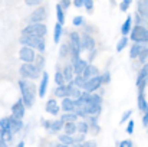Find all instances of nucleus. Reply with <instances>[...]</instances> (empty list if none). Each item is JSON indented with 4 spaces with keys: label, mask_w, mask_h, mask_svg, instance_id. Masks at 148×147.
<instances>
[{
    "label": "nucleus",
    "mask_w": 148,
    "mask_h": 147,
    "mask_svg": "<svg viewBox=\"0 0 148 147\" xmlns=\"http://www.w3.org/2000/svg\"><path fill=\"white\" fill-rule=\"evenodd\" d=\"M19 87L22 91V101H23L25 107H32L35 102V94H36L35 85L22 79V81H19Z\"/></svg>",
    "instance_id": "nucleus-1"
},
{
    "label": "nucleus",
    "mask_w": 148,
    "mask_h": 147,
    "mask_svg": "<svg viewBox=\"0 0 148 147\" xmlns=\"http://www.w3.org/2000/svg\"><path fill=\"white\" fill-rule=\"evenodd\" d=\"M19 42L23 46H29L32 49H38L40 52L45 50V38L43 36H33V35H22Z\"/></svg>",
    "instance_id": "nucleus-2"
},
{
    "label": "nucleus",
    "mask_w": 148,
    "mask_h": 147,
    "mask_svg": "<svg viewBox=\"0 0 148 147\" xmlns=\"http://www.w3.org/2000/svg\"><path fill=\"white\" fill-rule=\"evenodd\" d=\"M130 33H131L132 42H135V43H145V42H148V29L144 28V26L135 25L131 29Z\"/></svg>",
    "instance_id": "nucleus-3"
},
{
    "label": "nucleus",
    "mask_w": 148,
    "mask_h": 147,
    "mask_svg": "<svg viewBox=\"0 0 148 147\" xmlns=\"http://www.w3.org/2000/svg\"><path fill=\"white\" fill-rule=\"evenodd\" d=\"M48 28L43 23H30L22 30V35H33V36H45Z\"/></svg>",
    "instance_id": "nucleus-4"
},
{
    "label": "nucleus",
    "mask_w": 148,
    "mask_h": 147,
    "mask_svg": "<svg viewBox=\"0 0 148 147\" xmlns=\"http://www.w3.org/2000/svg\"><path fill=\"white\" fill-rule=\"evenodd\" d=\"M20 74L29 79H36L40 77V71L33 65V63H23L20 66Z\"/></svg>",
    "instance_id": "nucleus-5"
},
{
    "label": "nucleus",
    "mask_w": 148,
    "mask_h": 147,
    "mask_svg": "<svg viewBox=\"0 0 148 147\" xmlns=\"http://www.w3.org/2000/svg\"><path fill=\"white\" fill-rule=\"evenodd\" d=\"M71 52H72V58L78 59L81 55V36L76 32H71Z\"/></svg>",
    "instance_id": "nucleus-6"
},
{
    "label": "nucleus",
    "mask_w": 148,
    "mask_h": 147,
    "mask_svg": "<svg viewBox=\"0 0 148 147\" xmlns=\"http://www.w3.org/2000/svg\"><path fill=\"white\" fill-rule=\"evenodd\" d=\"M19 56L25 63H32L35 61V49L29 48V46H22V49L19 50Z\"/></svg>",
    "instance_id": "nucleus-7"
},
{
    "label": "nucleus",
    "mask_w": 148,
    "mask_h": 147,
    "mask_svg": "<svg viewBox=\"0 0 148 147\" xmlns=\"http://www.w3.org/2000/svg\"><path fill=\"white\" fill-rule=\"evenodd\" d=\"M25 108L26 107H25V104H23L22 99L16 101L13 104V107H12V117L16 118V120H22L23 115H25Z\"/></svg>",
    "instance_id": "nucleus-8"
},
{
    "label": "nucleus",
    "mask_w": 148,
    "mask_h": 147,
    "mask_svg": "<svg viewBox=\"0 0 148 147\" xmlns=\"http://www.w3.org/2000/svg\"><path fill=\"white\" fill-rule=\"evenodd\" d=\"M148 81V63L143 66V69L140 71L138 74V78H137V87L140 88V91H144V87Z\"/></svg>",
    "instance_id": "nucleus-9"
},
{
    "label": "nucleus",
    "mask_w": 148,
    "mask_h": 147,
    "mask_svg": "<svg viewBox=\"0 0 148 147\" xmlns=\"http://www.w3.org/2000/svg\"><path fill=\"white\" fill-rule=\"evenodd\" d=\"M101 84H102V81H101V77H95V78H91V79H88L86 81V84H85V91L86 92H89V94H92L94 91H97L99 87H101Z\"/></svg>",
    "instance_id": "nucleus-10"
},
{
    "label": "nucleus",
    "mask_w": 148,
    "mask_h": 147,
    "mask_svg": "<svg viewBox=\"0 0 148 147\" xmlns=\"http://www.w3.org/2000/svg\"><path fill=\"white\" fill-rule=\"evenodd\" d=\"M82 49L84 50H94L95 49V41L88 33L82 35V38H81V50Z\"/></svg>",
    "instance_id": "nucleus-11"
},
{
    "label": "nucleus",
    "mask_w": 148,
    "mask_h": 147,
    "mask_svg": "<svg viewBox=\"0 0 148 147\" xmlns=\"http://www.w3.org/2000/svg\"><path fill=\"white\" fill-rule=\"evenodd\" d=\"M45 19H46V9L45 7H38L30 16L32 23H42V20H45Z\"/></svg>",
    "instance_id": "nucleus-12"
},
{
    "label": "nucleus",
    "mask_w": 148,
    "mask_h": 147,
    "mask_svg": "<svg viewBox=\"0 0 148 147\" xmlns=\"http://www.w3.org/2000/svg\"><path fill=\"white\" fill-rule=\"evenodd\" d=\"M88 66V62L82 58H78V59H73V74L75 75H82V72L85 71V68Z\"/></svg>",
    "instance_id": "nucleus-13"
},
{
    "label": "nucleus",
    "mask_w": 148,
    "mask_h": 147,
    "mask_svg": "<svg viewBox=\"0 0 148 147\" xmlns=\"http://www.w3.org/2000/svg\"><path fill=\"white\" fill-rule=\"evenodd\" d=\"M137 9H138V16L148 20V0H137Z\"/></svg>",
    "instance_id": "nucleus-14"
},
{
    "label": "nucleus",
    "mask_w": 148,
    "mask_h": 147,
    "mask_svg": "<svg viewBox=\"0 0 148 147\" xmlns=\"http://www.w3.org/2000/svg\"><path fill=\"white\" fill-rule=\"evenodd\" d=\"M99 71L98 68L95 66V65H88L86 68H85V71L82 72V77L88 81V79H91V78H95V77H98Z\"/></svg>",
    "instance_id": "nucleus-15"
},
{
    "label": "nucleus",
    "mask_w": 148,
    "mask_h": 147,
    "mask_svg": "<svg viewBox=\"0 0 148 147\" xmlns=\"http://www.w3.org/2000/svg\"><path fill=\"white\" fill-rule=\"evenodd\" d=\"M9 127H10L12 134H14V133H19L23 128V123H22V120H16L13 117H9Z\"/></svg>",
    "instance_id": "nucleus-16"
},
{
    "label": "nucleus",
    "mask_w": 148,
    "mask_h": 147,
    "mask_svg": "<svg viewBox=\"0 0 148 147\" xmlns=\"http://www.w3.org/2000/svg\"><path fill=\"white\" fill-rule=\"evenodd\" d=\"M81 94H82V92H81V90H79V88H76V87L73 85V82H72V81L66 85V97L68 98L73 97V98H76V99H78V98L81 97Z\"/></svg>",
    "instance_id": "nucleus-17"
},
{
    "label": "nucleus",
    "mask_w": 148,
    "mask_h": 147,
    "mask_svg": "<svg viewBox=\"0 0 148 147\" xmlns=\"http://www.w3.org/2000/svg\"><path fill=\"white\" fill-rule=\"evenodd\" d=\"M48 84H49V75H48V72H43L42 82H40V85H39V97H45V94H46V88H48Z\"/></svg>",
    "instance_id": "nucleus-18"
},
{
    "label": "nucleus",
    "mask_w": 148,
    "mask_h": 147,
    "mask_svg": "<svg viewBox=\"0 0 148 147\" xmlns=\"http://www.w3.org/2000/svg\"><path fill=\"white\" fill-rule=\"evenodd\" d=\"M73 108H75V102L72 98L65 97L62 99V110L65 112H73Z\"/></svg>",
    "instance_id": "nucleus-19"
},
{
    "label": "nucleus",
    "mask_w": 148,
    "mask_h": 147,
    "mask_svg": "<svg viewBox=\"0 0 148 147\" xmlns=\"http://www.w3.org/2000/svg\"><path fill=\"white\" fill-rule=\"evenodd\" d=\"M131 29H132V17H131V16H128V17L125 19V22L122 23V26H121L122 36H127V35L131 32Z\"/></svg>",
    "instance_id": "nucleus-20"
},
{
    "label": "nucleus",
    "mask_w": 148,
    "mask_h": 147,
    "mask_svg": "<svg viewBox=\"0 0 148 147\" xmlns=\"http://www.w3.org/2000/svg\"><path fill=\"white\" fill-rule=\"evenodd\" d=\"M46 111L49 114H52V115H56L59 112V107H58V102L55 99H49L46 102Z\"/></svg>",
    "instance_id": "nucleus-21"
},
{
    "label": "nucleus",
    "mask_w": 148,
    "mask_h": 147,
    "mask_svg": "<svg viewBox=\"0 0 148 147\" xmlns=\"http://www.w3.org/2000/svg\"><path fill=\"white\" fill-rule=\"evenodd\" d=\"M99 111H101V104H92V102H89V104L85 105V112H86V115H88V114H98Z\"/></svg>",
    "instance_id": "nucleus-22"
},
{
    "label": "nucleus",
    "mask_w": 148,
    "mask_h": 147,
    "mask_svg": "<svg viewBox=\"0 0 148 147\" xmlns=\"http://www.w3.org/2000/svg\"><path fill=\"white\" fill-rule=\"evenodd\" d=\"M138 107L141 111H145V112L148 111V102L144 97V91H140V94H138Z\"/></svg>",
    "instance_id": "nucleus-23"
},
{
    "label": "nucleus",
    "mask_w": 148,
    "mask_h": 147,
    "mask_svg": "<svg viewBox=\"0 0 148 147\" xmlns=\"http://www.w3.org/2000/svg\"><path fill=\"white\" fill-rule=\"evenodd\" d=\"M143 43H135V45H132V48L130 50V58L131 59H134V58H138V55H140V52L143 50Z\"/></svg>",
    "instance_id": "nucleus-24"
},
{
    "label": "nucleus",
    "mask_w": 148,
    "mask_h": 147,
    "mask_svg": "<svg viewBox=\"0 0 148 147\" xmlns=\"http://www.w3.org/2000/svg\"><path fill=\"white\" fill-rule=\"evenodd\" d=\"M72 82H73V85H75L76 88L84 90V88H85V84H86V79H85L82 75H76V77H75V79H73Z\"/></svg>",
    "instance_id": "nucleus-25"
},
{
    "label": "nucleus",
    "mask_w": 148,
    "mask_h": 147,
    "mask_svg": "<svg viewBox=\"0 0 148 147\" xmlns=\"http://www.w3.org/2000/svg\"><path fill=\"white\" fill-rule=\"evenodd\" d=\"M65 126V134L66 136H72L76 133V124L75 123H63Z\"/></svg>",
    "instance_id": "nucleus-26"
},
{
    "label": "nucleus",
    "mask_w": 148,
    "mask_h": 147,
    "mask_svg": "<svg viewBox=\"0 0 148 147\" xmlns=\"http://www.w3.org/2000/svg\"><path fill=\"white\" fill-rule=\"evenodd\" d=\"M60 35H62V25L56 23V25H55V30H53V42H55V43H59Z\"/></svg>",
    "instance_id": "nucleus-27"
},
{
    "label": "nucleus",
    "mask_w": 148,
    "mask_h": 147,
    "mask_svg": "<svg viewBox=\"0 0 148 147\" xmlns=\"http://www.w3.org/2000/svg\"><path fill=\"white\" fill-rule=\"evenodd\" d=\"M76 118H78V115L76 114H73V112H65L63 115H62V121L63 123H75L76 121Z\"/></svg>",
    "instance_id": "nucleus-28"
},
{
    "label": "nucleus",
    "mask_w": 148,
    "mask_h": 147,
    "mask_svg": "<svg viewBox=\"0 0 148 147\" xmlns=\"http://www.w3.org/2000/svg\"><path fill=\"white\" fill-rule=\"evenodd\" d=\"M59 141L65 146H71V144H75L73 141V137L72 136H66V134H60L59 136Z\"/></svg>",
    "instance_id": "nucleus-29"
},
{
    "label": "nucleus",
    "mask_w": 148,
    "mask_h": 147,
    "mask_svg": "<svg viewBox=\"0 0 148 147\" xmlns=\"http://www.w3.org/2000/svg\"><path fill=\"white\" fill-rule=\"evenodd\" d=\"M56 17H58V23L59 25L65 23V13H63V9L59 4H56Z\"/></svg>",
    "instance_id": "nucleus-30"
},
{
    "label": "nucleus",
    "mask_w": 148,
    "mask_h": 147,
    "mask_svg": "<svg viewBox=\"0 0 148 147\" xmlns=\"http://www.w3.org/2000/svg\"><path fill=\"white\" fill-rule=\"evenodd\" d=\"M62 128H63V121H62V120H55V121L50 123V130H52L53 133H56V131H59V130H62Z\"/></svg>",
    "instance_id": "nucleus-31"
},
{
    "label": "nucleus",
    "mask_w": 148,
    "mask_h": 147,
    "mask_svg": "<svg viewBox=\"0 0 148 147\" xmlns=\"http://www.w3.org/2000/svg\"><path fill=\"white\" fill-rule=\"evenodd\" d=\"M62 75H63L65 81H71V79H72V75H73V69H72V66H71V65L65 66V69H63Z\"/></svg>",
    "instance_id": "nucleus-32"
},
{
    "label": "nucleus",
    "mask_w": 148,
    "mask_h": 147,
    "mask_svg": "<svg viewBox=\"0 0 148 147\" xmlns=\"http://www.w3.org/2000/svg\"><path fill=\"white\" fill-rule=\"evenodd\" d=\"M55 95L59 97V98L66 97V85H59V87L55 90Z\"/></svg>",
    "instance_id": "nucleus-33"
},
{
    "label": "nucleus",
    "mask_w": 148,
    "mask_h": 147,
    "mask_svg": "<svg viewBox=\"0 0 148 147\" xmlns=\"http://www.w3.org/2000/svg\"><path fill=\"white\" fill-rule=\"evenodd\" d=\"M76 131H79L81 134H85V133H88V123H85V121H81V123H78V124H76Z\"/></svg>",
    "instance_id": "nucleus-34"
},
{
    "label": "nucleus",
    "mask_w": 148,
    "mask_h": 147,
    "mask_svg": "<svg viewBox=\"0 0 148 147\" xmlns=\"http://www.w3.org/2000/svg\"><path fill=\"white\" fill-rule=\"evenodd\" d=\"M127 43H128V38L127 36H122L121 38V41L118 42V45H116V52H121L122 49L127 46Z\"/></svg>",
    "instance_id": "nucleus-35"
},
{
    "label": "nucleus",
    "mask_w": 148,
    "mask_h": 147,
    "mask_svg": "<svg viewBox=\"0 0 148 147\" xmlns=\"http://www.w3.org/2000/svg\"><path fill=\"white\" fill-rule=\"evenodd\" d=\"M35 59H36V65H35V66L40 71V69L43 68V65H45V58H43L42 55H39V56H35Z\"/></svg>",
    "instance_id": "nucleus-36"
},
{
    "label": "nucleus",
    "mask_w": 148,
    "mask_h": 147,
    "mask_svg": "<svg viewBox=\"0 0 148 147\" xmlns=\"http://www.w3.org/2000/svg\"><path fill=\"white\" fill-rule=\"evenodd\" d=\"M55 82L58 84V87H59V85H65V78H63L62 72H56V75H55Z\"/></svg>",
    "instance_id": "nucleus-37"
},
{
    "label": "nucleus",
    "mask_w": 148,
    "mask_h": 147,
    "mask_svg": "<svg viewBox=\"0 0 148 147\" xmlns=\"http://www.w3.org/2000/svg\"><path fill=\"white\" fill-rule=\"evenodd\" d=\"M138 58H140V61L141 62H145L147 61V58H148V48H143V50L140 52V55H138Z\"/></svg>",
    "instance_id": "nucleus-38"
},
{
    "label": "nucleus",
    "mask_w": 148,
    "mask_h": 147,
    "mask_svg": "<svg viewBox=\"0 0 148 147\" xmlns=\"http://www.w3.org/2000/svg\"><path fill=\"white\" fill-rule=\"evenodd\" d=\"M131 3H132V0H122V3L119 4V9H121L122 12H127L128 7L131 6Z\"/></svg>",
    "instance_id": "nucleus-39"
},
{
    "label": "nucleus",
    "mask_w": 148,
    "mask_h": 147,
    "mask_svg": "<svg viewBox=\"0 0 148 147\" xmlns=\"http://www.w3.org/2000/svg\"><path fill=\"white\" fill-rule=\"evenodd\" d=\"M84 23V17L82 16H76V17H73V20H72V25L73 26H81Z\"/></svg>",
    "instance_id": "nucleus-40"
},
{
    "label": "nucleus",
    "mask_w": 148,
    "mask_h": 147,
    "mask_svg": "<svg viewBox=\"0 0 148 147\" xmlns=\"http://www.w3.org/2000/svg\"><path fill=\"white\" fill-rule=\"evenodd\" d=\"M84 6L86 7V10H92L94 9V0H84Z\"/></svg>",
    "instance_id": "nucleus-41"
},
{
    "label": "nucleus",
    "mask_w": 148,
    "mask_h": 147,
    "mask_svg": "<svg viewBox=\"0 0 148 147\" xmlns=\"http://www.w3.org/2000/svg\"><path fill=\"white\" fill-rule=\"evenodd\" d=\"M131 114H132V111H131V110L125 111V112H124V115H122V118H121V124H122V123H125V121L130 118V115H131Z\"/></svg>",
    "instance_id": "nucleus-42"
},
{
    "label": "nucleus",
    "mask_w": 148,
    "mask_h": 147,
    "mask_svg": "<svg viewBox=\"0 0 148 147\" xmlns=\"http://www.w3.org/2000/svg\"><path fill=\"white\" fill-rule=\"evenodd\" d=\"M25 3L27 6H38V4L42 3V0H25Z\"/></svg>",
    "instance_id": "nucleus-43"
},
{
    "label": "nucleus",
    "mask_w": 148,
    "mask_h": 147,
    "mask_svg": "<svg viewBox=\"0 0 148 147\" xmlns=\"http://www.w3.org/2000/svg\"><path fill=\"white\" fill-rule=\"evenodd\" d=\"M127 133H128V134H132V133H134V120H131V121L128 123V127H127Z\"/></svg>",
    "instance_id": "nucleus-44"
},
{
    "label": "nucleus",
    "mask_w": 148,
    "mask_h": 147,
    "mask_svg": "<svg viewBox=\"0 0 148 147\" xmlns=\"http://www.w3.org/2000/svg\"><path fill=\"white\" fill-rule=\"evenodd\" d=\"M68 52H69V46L63 43V45L60 46V56H63V55H68Z\"/></svg>",
    "instance_id": "nucleus-45"
},
{
    "label": "nucleus",
    "mask_w": 148,
    "mask_h": 147,
    "mask_svg": "<svg viewBox=\"0 0 148 147\" xmlns=\"http://www.w3.org/2000/svg\"><path fill=\"white\" fill-rule=\"evenodd\" d=\"M119 147H132V141L131 140H122L119 143Z\"/></svg>",
    "instance_id": "nucleus-46"
},
{
    "label": "nucleus",
    "mask_w": 148,
    "mask_h": 147,
    "mask_svg": "<svg viewBox=\"0 0 148 147\" xmlns=\"http://www.w3.org/2000/svg\"><path fill=\"white\" fill-rule=\"evenodd\" d=\"M59 6H60L62 9H65V10H66V9L71 6V1H69V0H60V4H59Z\"/></svg>",
    "instance_id": "nucleus-47"
},
{
    "label": "nucleus",
    "mask_w": 148,
    "mask_h": 147,
    "mask_svg": "<svg viewBox=\"0 0 148 147\" xmlns=\"http://www.w3.org/2000/svg\"><path fill=\"white\" fill-rule=\"evenodd\" d=\"M101 81H102L103 84H108V82H109V72H105V74L101 77Z\"/></svg>",
    "instance_id": "nucleus-48"
},
{
    "label": "nucleus",
    "mask_w": 148,
    "mask_h": 147,
    "mask_svg": "<svg viewBox=\"0 0 148 147\" xmlns=\"http://www.w3.org/2000/svg\"><path fill=\"white\" fill-rule=\"evenodd\" d=\"M73 6L78 7V9L82 7V6H84V0H73Z\"/></svg>",
    "instance_id": "nucleus-49"
},
{
    "label": "nucleus",
    "mask_w": 148,
    "mask_h": 147,
    "mask_svg": "<svg viewBox=\"0 0 148 147\" xmlns=\"http://www.w3.org/2000/svg\"><path fill=\"white\" fill-rule=\"evenodd\" d=\"M82 146L84 147H97V143H95V141H85Z\"/></svg>",
    "instance_id": "nucleus-50"
},
{
    "label": "nucleus",
    "mask_w": 148,
    "mask_h": 147,
    "mask_svg": "<svg viewBox=\"0 0 148 147\" xmlns=\"http://www.w3.org/2000/svg\"><path fill=\"white\" fill-rule=\"evenodd\" d=\"M143 124H144V126H147V127H148V111L145 112V115L143 117Z\"/></svg>",
    "instance_id": "nucleus-51"
},
{
    "label": "nucleus",
    "mask_w": 148,
    "mask_h": 147,
    "mask_svg": "<svg viewBox=\"0 0 148 147\" xmlns=\"http://www.w3.org/2000/svg\"><path fill=\"white\" fill-rule=\"evenodd\" d=\"M0 147H7V143H4L1 137H0Z\"/></svg>",
    "instance_id": "nucleus-52"
},
{
    "label": "nucleus",
    "mask_w": 148,
    "mask_h": 147,
    "mask_svg": "<svg viewBox=\"0 0 148 147\" xmlns=\"http://www.w3.org/2000/svg\"><path fill=\"white\" fill-rule=\"evenodd\" d=\"M56 147H69V146H65V144H62V143H59Z\"/></svg>",
    "instance_id": "nucleus-53"
},
{
    "label": "nucleus",
    "mask_w": 148,
    "mask_h": 147,
    "mask_svg": "<svg viewBox=\"0 0 148 147\" xmlns=\"http://www.w3.org/2000/svg\"><path fill=\"white\" fill-rule=\"evenodd\" d=\"M17 147H25V143H23V141H20V143H19V146Z\"/></svg>",
    "instance_id": "nucleus-54"
},
{
    "label": "nucleus",
    "mask_w": 148,
    "mask_h": 147,
    "mask_svg": "<svg viewBox=\"0 0 148 147\" xmlns=\"http://www.w3.org/2000/svg\"><path fill=\"white\" fill-rule=\"evenodd\" d=\"M73 147H84V146H82V144H79V143H78V144H73Z\"/></svg>",
    "instance_id": "nucleus-55"
}]
</instances>
